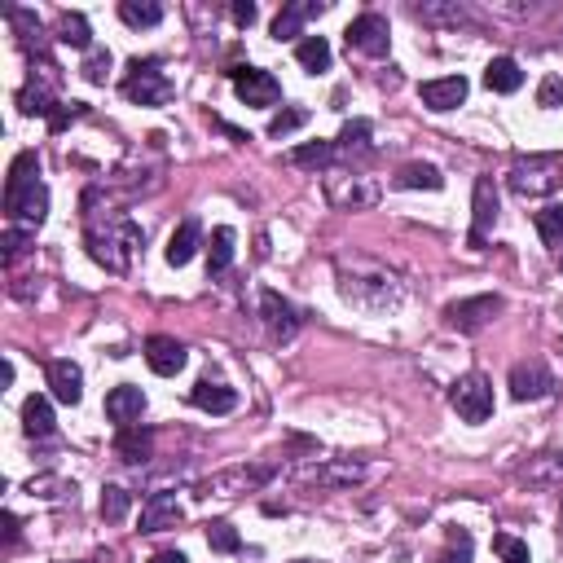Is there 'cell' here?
I'll return each instance as SVG.
<instances>
[{"label":"cell","instance_id":"obj_21","mask_svg":"<svg viewBox=\"0 0 563 563\" xmlns=\"http://www.w3.org/2000/svg\"><path fill=\"white\" fill-rule=\"evenodd\" d=\"M198 242H203V225H198V216H185L181 225H176V234L168 238V264L172 269H181V264H190L198 256Z\"/></svg>","mask_w":563,"mask_h":563},{"label":"cell","instance_id":"obj_7","mask_svg":"<svg viewBox=\"0 0 563 563\" xmlns=\"http://www.w3.org/2000/svg\"><path fill=\"white\" fill-rule=\"evenodd\" d=\"M502 313V295H471V300H458L445 308V322L462 330V335H476Z\"/></svg>","mask_w":563,"mask_h":563},{"label":"cell","instance_id":"obj_38","mask_svg":"<svg viewBox=\"0 0 563 563\" xmlns=\"http://www.w3.org/2000/svg\"><path fill=\"white\" fill-rule=\"evenodd\" d=\"M414 18H423V22H445V27H458V22H467V9H462V5H414Z\"/></svg>","mask_w":563,"mask_h":563},{"label":"cell","instance_id":"obj_40","mask_svg":"<svg viewBox=\"0 0 563 563\" xmlns=\"http://www.w3.org/2000/svg\"><path fill=\"white\" fill-rule=\"evenodd\" d=\"M308 124V110H300V106H286V110H278V115L269 119V137H291L295 128H304Z\"/></svg>","mask_w":563,"mask_h":563},{"label":"cell","instance_id":"obj_34","mask_svg":"<svg viewBox=\"0 0 563 563\" xmlns=\"http://www.w3.org/2000/svg\"><path fill=\"white\" fill-rule=\"evenodd\" d=\"M58 40L71 44V49L93 53V27H88L84 14H62V18H58Z\"/></svg>","mask_w":563,"mask_h":563},{"label":"cell","instance_id":"obj_6","mask_svg":"<svg viewBox=\"0 0 563 563\" xmlns=\"http://www.w3.org/2000/svg\"><path fill=\"white\" fill-rule=\"evenodd\" d=\"M348 49L366 53V58H388V44H392V31H388V18L383 14H361L348 22L344 31Z\"/></svg>","mask_w":563,"mask_h":563},{"label":"cell","instance_id":"obj_41","mask_svg":"<svg viewBox=\"0 0 563 563\" xmlns=\"http://www.w3.org/2000/svg\"><path fill=\"white\" fill-rule=\"evenodd\" d=\"M27 251H31L27 229H5V234H0V256H5V264H18Z\"/></svg>","mask_w":563,"mask_h":563},{"label":"cell","instance_id":"obj_23","mask_svg":"<svg viewBox=\"0 0 563 563\" xmlns=\"http://www.w3.org/2000/svg\"><path fill=\"white\" fill-rule=\"evenodd\" d=\"M348 181V190L344 185H335V181H326V194H330V203L335 207H344V212H357V207H370L374 198H379V190L366 181V176H344Z\"/></svg>","mask_w":563,"mask_h":563},{"label":"cell","instance_id":"obj_4","mask_svg":"<svg viewBox=\"0 0 563 563\" xmlns=\"http://www.w3.org/2000/svg\"><path fill=\"white\" fill-rule=\"evenodd\" d=\"M172 80L163 75V62L159 58H132L128 62V75H124V97L128 102H137V106H163V102H172Z\"/></svg>","mask_w":563,"mask_h":563},{"label":"cell","instance_id":"obj_10","mask_svg":"<svg viewBox=\"0 0 563 563\" xmlns=\"http://www.w3.org/2000/svg\"><path fill=\"white\" fill-rule=\"evenodd\" d=\"M5 216L9 220H18V225H44V216H49V185L36 181V185H27V190H14V194H5Z\"/></svg>","mask_w":563,"mask_h":563},{"label":"cell","instance_id":"obj_48","mask_svg":"<svg viewBox=\"0 0 563 563\" xmlns=\"http://www.w3.org/2000/svg\"><path fill=\"white\" fill-rule=\"evenodd\" d=\"M150 563H185V555H181V550H159Z\"/></svg>","mask_w":563,"mask_h":563},{"label":"cell","instance_id":"obj_2","mask_svg":"<svg viewBox=\"0 0 563 563\" xmlns=\"http://www.w3.org/2000/svg\"><path fill=\"white\" fill-rule=\"evenodd\" d=\"M339 295L352 308H366V313H388L401 304V282L396 273H388L383 264H339Z\"/></svg>","mask_w":563,"mask_h":563},{"label":"cell","instance_id":"obj_46","mask_svg":"<svg viewBox=\"0 0 563 563\" xmlns=\"http://www.w3.org/2000/svg\"><path fill=\"white\" fill-rule=\"evenodd\" d=\"M234 22L238 27H251L256 22V5H234Z\"/></svg>","mask_w":563,"mask_h":563},{"label":"cell","instance_id":"obj_11","mask_svg":"<svg viewBox=\"0 0 563 563\" xmlns=\"http://www.w3.org/2000/svg\"><path fill=\"white\" fill-rule=\"evenodd\" d=\"M366 471H361V462H335V458H317V462H304L300 467V480H313L322 484V489H348V484H357Z\"/></svg>","mask_w":563,"mask_h":563},{"label":"cell","instance_id":"obj_8","mask_svg":"<svg viewBox=\"0 0 563 563\" xmlns=\"http://www.w3.org/2000/svg\"><path fill=\"white\" fill-rule=\"evenodd\" d=\"M229 80H234V93L242 97L247 106H278V97H282V84L273 80L269 71H260V66H234L229 71Z\"/></svg>","mask_w":563,"mask_h":563},{"label":"cell","instance_id":"obj_13","mask_svg":"<svg viewBox=\"0 0 563 563\" xmlns=\"http://www.w3.org/2000/svg\"><path fill=\"white\" fill-rule=\"evenodd\" d=\"M260 317L264 326H269V335L286 344V339H295V330H300V313H295L291 300H282L278 291H260Z\"/></svg>","mask_w":563,"mask_h":563},{"label":"cell","instance_id":"obj_33","mask_svg":"<svg viewBox=\"0 0 563 563\" xmlns=\"http://www.w3.org/2000/svg\"><path fill=\"white\" fill-rule=\"evenodd\" d=\"M291 163H295V168L326 172L330 163H335V141H308V146H295L291 150Z\"/></svg>","mask_w":563,"mask_h":563},{"label":"cell","instance_id":"obj_16","mask_svg":"<svg viewBox=\"0 0 563 563\" xmlns=\"http://www.w3.org/2000/svg\"><path fill=\"white\" fill-rule=\"evenodd\" d=\"M146 366L154 374H163V379H172V374L185 370V344L172 335H154L146 339Z\"/></svg>","mask_w":563,"mask_h":563},{"label":"cell","instance_id":"obj_49","mask_svg":"<svg viewBox=\"0 0 563 563\" xmlns=\"http://www.w3.org/2000/svg\"><path fill=\"white\" fill-rule=\"evenodd\" d=\"M559 269H563V247H559Z\"/></svg>","mask_w":563,"mask_h":563},{"label":"cell","instance_id":"obj_42","mask_svg":"<svg viewBox=\"0 0 563 563\" xmlns=\"http://www.w3.org/2000/svg\"><path fill=\"white\" fill-rule=\"evenodd\" d=\"M493 550L502 555V563H533V559H528V546L520 542V537H511V533L493 537Z\"/></svg>","mask_w":563,"mask_h":563},{"label":"cell","instance_id":"obj_20","mask_svg":"<svg viewBox=\"0 0 563 563\" xmlns=\"http://www.w3.org/2000/svg\"><path fill=\"white\" fill-rule=\"evenodd\" d=\"M418 97H423L427 110H454L467 102V80L462 75H445V80H427L418 88Z\"/></svg>","mask_w":563,"mask_h":563},{"label":"cell","instance_id":"obj_39","mask_svg":"<svg viewBox=\"0 0 563 563\" xmlns=\"http://www.w3.org/2000/svg\"><path fill=\"white\" fill-rule=\"evenodd\" d=\"M207 546H212V550H220V555H234V550L242 546V542H238V528L229 524V520L207 524Z\"/></svg>","mask_w":563,"mask_h":563},{"label":"cell","instance_id":"obj_32","mask_svg":"<svg viewBox=\"0 0 563 563\" xmlns=\"http://www.w3.org/2000/svg\"><path fill=\"white\" fill-rule=\"evenodd\" d=\"M295 62H300L308 75L330 71V44H326V36H304L300 44H295Z\"/></svg>","mask_w":563,"mask_h":563},{"label":"cell","instance_id":"obj_31","mask_svg":"<svg viewBox=\"0 0 563 563\" xmlns=\"http://www.w3.org/2000/svg\"><path fill=\"white\" fill-rule=\"evenodd\" d=\"M440 185H445V176L432 163H405L396 172V190H440Z\"/></svg>","mask_w":563,"mask_h":563},{"label":"cell","instance_id":"obj_14","mask_svg":"<svg viewBox=\"0 0 563 563\" xmlns=\"http://www.w3.org/2000/svg\"><path fill=\"white\" fill-rule=\"evenodd\" d=\"M471 247H480L484 238H489L493 220H498V185H493V176H480L476 181V203H471Z\"/></svg>","mask_w":563,"mask_h":563},{"label":"cell","instance_id":"obj_30","mask_svg":"<svg viewBox=\"0 0 563 563\" xmlns=\"http://www.w3.org/2000/svg\"><path fill=\"white\" fill-rule=\"evenodd\" d=\"M234 242H238V234L229 225L212 229V242H207V273H225L229 264H234Z\"/></svg>","mask_w":563,"mask_h":563},{"label":"cell","instance_id":"obj_24","mask_svg":"<svg viewBox=\"0 0 563 563\" xmlns=\"http://www.w3.org/2000/svg\"><path fill=\"white\" fill-rule=\"evenodd\" d=\"M190 401H194L203 414H229V410L238 405V392L225 388V383H216V379H198L194 392H190Z\"/></svg>","mask_w":563,"mask_h":563},{"label":"cell","instance_id":"obj_9","mask_svg":"<svg viewBox=\"0 0 563 563\" xmlns=\"http://www.w3.org/2000/svg\"><path fill=\"white\" fill-rule=\"evenodd\" d=\"M269 476H273V467H234V471H220V476L198 484V498H238V493H247V489H260Z\"/></svg>","mask_w":563,"mask_h":563},{"label":"cell","instance_id":"obj_44","mask_svg":"<svg viewBox=\"0 0 563 563\" xmlns=\"http://www.w3.org/2000/svg\"><path fill=\"white\" fill-rule=\"evenodd\" d=\"M537 106H546V110L563 106V80H559V75H546V80L537 84Z\"/></svg>","mask_w":563,"mask_h":563},{"label":"cell","instance_id":"obj_19","mask_svg":"<svg viewBox=\"0 0 563 563\" xmlns=\"http://www.w3.org/2000/svg\"><path fill=\"white\" fill-rule=\"evenodd\" d=\"M181 520L185 511L172 493H150L146 506H141V533H163V528H176Z\"/></svg>","mask_w":563,"mask_h":563},{"label":"cell","instance_id":"obj_5","mask_svg":"<svg viewBox=\"0 0 563 563\" xmlns=\"http://www.w3.org/2000/svg\"><path fill=\"white\" fill-rule=\"evenodd\" d=\"M449 405H454L458 418H467V423H484V418H493V383L476 370L462 374L454 388H449Z\"/></svg>","mask_w":563,"mask_h":563},{"label":"cell","instance_id":"obj_28","mask_svg":"<svg viewBox=\"0 0 563 563\" xmlns=\"http://www.w3.org/2000/svg\"><path fill=\"white\" fill-rule=\"evenodd\" d=\"M53 405H49V396H27L22 401V432L27 436H53Z\"/></svg>","mask_w":563,"mask_h":563},{"label":"cell","instance_id":"obj_27","mask_svg":"<svg viewBox=\"0 0 563 563\" xmlns=\"http://www.w3.org/2000/svg\"><path fill=\"white\" fill-rule=\"evenodd\" d=\"M515 480H524V484H546V489H555V484H563V454H542V458H533L528 467L515 471Z\"/></svg>","mask_w":563,"mask_h":563},{"label":"cell","instance_id":"obj_3","mask_svg":"<svg viewBox=\"0 0 563 563\" xmlns=\"http://www.w3.org/2000/svg\"><path fill=\"white\" fill-rule=\"evenodd\" d=\"M511 190L520 198H542V194H555L559 181H563V163L559 154H528L511 168Z\"/></svg>","mask_w":563,"mask_h":563},{"label":"cell","instance_id":"obj_36","mask_svg":"<svg viewBox=\"0 0 563 563\" xmlns=\"http://www.w3.org/2000/svg\"><path fill=\"white\" fill-rule=\"evenodd\" d=\"M537 234H542V242H550V247H563V203H546L542 212L533 216Z\"/></svg>","mask_w":563,"mask_h":563},{"label":"cell","instance_id":"obj_12","mask_svg":"<svg viewBox=\"0 0 563 563\" xmlns=\"http://www.w3.org/2000/svg\"><path fill=\"white\" fill-rule=\"evenodd\" d=\"M511 396L515 401H542V396L555 388V379H550V370H546V361H520V366H511Z\"/></svg>","mask_w":563,"mask_h":563},{"label":"cell","instance_id":"obj_26","mask_svg":"<svg viewBox=\"0 0 563 563\" xmlns=\"http://www.w3.org/2000/svg\"><path fill=\"white\" fill-rule=\"evenodd\" d=\"M484 84H489V93H520L524 84V71L515 58H493L484 66Z\"/></svg>","mask_w":563,"mask_h":563},{"label":"cell","instance_id":"obj_35","mask_svg":"<svg viewBox=\"0 0 563 563\" xmlns=\"http://www.w3.org/2000/svg\"><path fill=\"white\" fill-rule=\"evenodd\" d=\"M119 18H124L128 27H159L163 5H154V0H124V5H119Z\"/></svg>","mask_w":563,"mask_h":563},{"label":"cell","instance_id":"obj_17","mask_svg":"<svg viewBox=\"0 0 563 563\" xmlns=\"http://www.w3.org/2000/svg\"><path fill=\"white\" fill-rule=\"evenodd\" d=\"M49 392H53V401H62V405H80L84 401V370L66 357L49 361Z\"/></svg>","mask_w":563,"mask_h":563},{"label":"cell","instance_id":"obj_18","mask_svg":"<svg viewBox=\"0 0 563 563\" xmlns=\"http://www.w3.org/2000/svg\"><path fill=\"white\" fill-rule=\"evenodd\" d=\"M141 414H146V392L132 388V383H119V388H110V396H106V418H110V423L132 427Z\"/></svg>","mask_w":563,"mask_h":563},{"label":"cell","instance_id":"obj_29","mask_svg":"<svg viewBox=\"0 0 563 563\" xmlns=\"http://www.w3.org/2000/svg\"><path fill=\"white\" fill-rule=\"evenodd\" d=\"M150 445H154L150 432H146V427H137V423L119 427V436H115V454L124 458V462H146L150 458Z\"/></svg>","mask_w":563,"mask_h":563},{"label":"cell","instance_id":"obj_22","mask_svg":"<svg viewBox=\"0 0 563 563\" xmlns=\"http://www.w3.org/2000/svg\"><path fill=\"white\" fill-rule=\"evenodd\" d=\"M370 119H348L344 132L335 137V159H348V163H357V159H366V154L374 150L370 146Z\"/></svg>","mask_w":563,"mask_h":563},{"label":"cell","instance_id":"obj_1","mask_svg":"<svg viewBox=\"0 0 563 563\" xmlns=\"http://www.w3.org/2000/svg\"><path fill=\"white\" fill-rule=\"evenodd\" d=\"M84 225H88V256L106 264L110 273H124L128 256L146 242V234L124 212H84Z\"/></svg>","mask_w":563,"mask_h":563},{"label":"cell","instance_id":"obj_37","mask_svg":"<svg viewBox=\"0 0 563 563\" xmlns=\"http://www.w3.org/2000/svg\"><path fill=\"white\" fill-rule=\"evenodd\" d=\"M128 506H132V493L119 489V484H106V489H102V520L106 524H119L128 515Z\"/></svg>","mask_w":563,"mask_h":563},{"label":"cell","instance_id":"obj_45","mask_svg":"<svg viewBox=\"0 0 563 563\" xmlns=\"http://www.w3.org/2000/svg\"><path fill=\"white\" fill-rule=\"evenodd\" d=\"M436 563H471V537L467 533H449V550Z\"/></svg>","mask_w":563,"mask_h":563},{"label":"cell","instance_id":"obj_25","mask_svg":"<svg viewBox=\"0 0 563 563\" xmlns=\"http://www.w3.org/2000/svg\"><path fill=\"white\" fill-rule=\"evenodd\" d=\"M326 5H317V0H304V5H282V14L273 18V40H295L304 36V22L317 18Z\"/></svg>","mask_w":563,"mask_h":563},{"label":"cell","instance_id":"obj_43","mask_svg":"<svg viewBox=\"0 0 563 563\" xmlns=\"http://www.w3.org/2000/svg\"><path fill=\"white\" fill-rule=\"evenodd\" d=\"M106 75H110V53L106 49H93L84 58V80L88 84H106Z\"/></svg>","mask_w":563,"mask_h":563},{"label":"cell","instance_id":"obj_15","mask_svg":"<svg viewBox=\"0 0 563 563\" xmlns=\"http://www.w3.org/2000/svg\"><path fill=\"white\" fill-rule=\"evenodd\" d=\"M53 66H44V71L40 75H31V80H27V88H22V93H18V106H22V115H58V97H53Z\"/></svg>","mask_w":563,"mask_h":563},{"label":"cell","instance_id":"obj_47","mask_svg":"<svg viewBox=\"0 0 563 563\" xmlns=\"http://www.w3.org/2000/svg\"><path fill=\"white\" fill-rule=\"evenodd\" d=\"M0 520H5V542H14V537H18V515H14V511H5Z\"/></svg>","mask_w":563,"mask_h":563}]
</instances>
